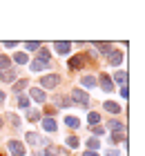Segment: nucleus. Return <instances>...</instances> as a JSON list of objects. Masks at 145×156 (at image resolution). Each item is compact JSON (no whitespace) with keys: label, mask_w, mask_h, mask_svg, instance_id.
I'll return each instance as SVG.
<instances>
[{"label":"nucleus","mask_w":145,"mask_h":156,"mask_svg":"<svg viewBox=\"0 0 145 156\" xmlns=\"http://www.w3.org/2000/svg\"><path fill=\"white\" fill-rule=\"evenodd\" d=\"M25 140H27L29 145H40V143H42V145H49V140H47V138H42L40 134H36V132H27Z\"/></svg>","instance_id":"0eeeda50"},{"label":"nucleus","mask_w":145,"mask_h":156,"mask_svg":"<svg viewBox=\"0 0 145 156\" xmlns=\"http://www.w3.org/2000/svg\"><path fill=\"white\" fill-rule=\"evenodd\" d=\"M7 120H9V123H11V127H16V129L20 127V118H18L16 114H9V116H7Z\"/></svg>","instance_id":"2f4dec72"},{"label":"nucleus","mask_w":145,"mask_h":156,"mask_svg":"<svg viewBox=\"0 0 145 156\" xmlns=\"http://www.w3.org/2000/svg\"><path fill=\"white\" fill-rule=\"evenodd\" d=\"M36 54H38V58H36V60L49 62V51H47V47H40V49H36Z\"/></svg>","instance_id":"393cba45"},{"label":"nucleus","mask_w":145,"mask_h":156,"mask_svg":"<svg viewBox=\"0 0 145 156\" xmlns=\"http://www.w3.org/2000/svg\"><path fill=\"white\" fill-rule=\"evenodd\" d=\"M0 156H2V154H0Z\"/></svg>","instance_id":"ea45409f"},{"label":"nucleus","mask_w":145,"mask_h":156,"mask_svg":"<svg viewBox=\"0 0 145 156\" xmlns=\"http://www.w3.org/2000/svg\"><path fill=\"white\" fill-rule=\"evenodd\" d=\"M58 152H60L58 147H54V145H47L45 150H42V154H40V156H56Z\"/></svg>","instance_id":"c85d7f7f"},{"label":"nucleus","mask_w":145,"mask_h":156,"mask_svg":"<svg viewBox=\"0 0 145 156\" xmlns=\"http://www.w3.org/2000/svg\"><path fill=\"white\" fill-rule=\"evenodd\" d=\"M60 85V76L58 74H47L40 78V87H47V89H56Z\"/></svg>","instance_id":"f03ea898"},{"label":"nucleus","mask_w":145,"mask_h":156,"mask_svg":"<svg viewBox=\"0 0 145 156\" xmlns=\"http://www.w3.org/2000/svg\"><path fill=\"white\" fill-rule=\"evenodd\" d=\"M54 49H56L58 54L67 56V54H69V49H71V42H67V40H56V42H54Z\"/></svg>","instance_id":"f8f14e48"},{"label":"nucleus","mask_w":145,"mask_h":156,"mask_svg":"<svg viewBox=\"0 0 145 156\" xmlns=\"http://www.w3.org/2000/svg\"><path fill=\"white\" fill-rule=\"evenodd\" d=\"M83 65H85V56L83 54H76V56H71V58L67 60V69H71V72L83 69Z\"/></svg>","instance_id":"7ed1b4c3"},{"label":"nucleus","mask_w":145,"mask_h":156,"mask_svg":"<svg viewBox=\"0 0 145 156\" xmlns=\"http://www.w3.org/2000/svg\"><path fill=\"white\" fill-rule=\"evenodd\" d=\"M42 45H40V42H36V40H27L25 42V49H27V51H36V49H40Z\"/></svg>","instance_id":"c756f323"},{"label":"nucleus","mask_w":145,"mask_h":156,"mask_svg":"<svg viewBox=\"0 0 145 156\" xmlns=\"http://www.w3.org/2000/svg\"><path fill=\"white\" fill-rule=\"evenodd\" d=\"M65 125H67L69 129H78V127H81V120H78L76 116H67L65 118Z\"/></svg>","instance_id":"4be33fe9"},{"label":"nucleus","mask_w":145,"mask_h":156,"mask_svg":"<svg viewBox=\"0 0 145 156\" xmlns=\"http://www.w3.org/2000/svg\"><path fill=\"white\" fill-rule=\"evenodd\" d=\"M56 105H58L60 109L71 107V98H69V96H58V98H56Z\"/></svg>","instance_id":"412c9836"},{"label":"nucleus","mask_w":145,"mask_h":156,"mask_svg":"<svg viewBox=\"0 0 145 156\" xmlns=\"http://www.w3.org/2000/svg\"><path fill=\"white\" fill-rule=\"evenodd\" d=\"M87 123H89V127H96L100 123V114L98 112H89V114H87Z\"/></svg>","instance_id":"6ab92c4d"},{"label":"nucleus","mask_w":145,"mask_h":156,"mask_svg":"<svg viewBox=\"0 0 145 156\" xmlns=\"http://www.w3.org/2000/svg\"><path fill=\"white\" fill-rule=\"evenodd\" d=\"M25 87H29V78H20V80L11 83V91H13V94H23Z\"/></svg>","instance_id":"9b49d317"},{"label":"nucleus","mask_w":145,"mask_h":156,"mask_svg":"<svg viewBox=\"0 0 145 156\" xmlns=\"http://www.w3.org/2000/svg\"><path fill=\"white\" fill-rule=\"evenodd\" d=\"M94 47H96L103 56H107V54H110L112 49H114V47H112V42H94Z\"/></svg>","instance_id":"dca6fc26"},{"label":"nucleus","mask_w":145,"mask_h":156,"mask_svg":"<svg viewBox=\"0 0 145 156\" xmlns=\"http://www.w3.org/2000/svg\"><path fill=\"white\" fill-rule=\"evenodd\" d=\"M13 60H16L18 65H25V62H29V56L25 51H16V54H13Z\"/></svg>","instance_id":"a878e982"},{"label":"nucleus","mask_w":145,"mask_h":156,"mask_svg":"<svg viewBox=\"0 0 145 156\" xmlns=\"http://www.w3.org/2000/svg\"><path fill=\"white\" fill-rule=\"evenodd\" d=\"M92 132H94V136L98 138V136H103V134H105V127L103 125H96V127H92Z\"/></svg>","instance_id":"473e14b6"},{"label":"nucleus","mask_w":145,"mask_h":156,"mask_svg":"<svg viewBox=\"0 0 145 156\" xmlns=\"http://www.w3.org/2000/svg\"><path fill=\"white\" fill-rule=\"evenodd\" d=\"M98 147H100V140H98L96 136H92V138H87V150H89V152H96V150H98Z\"/></svg>","instance_id":"b1692460"},{"label":"nucleus","mask_w":145,"mask_h":156,"mask_svg":"<svg viewBox=\"0 0 145 156\" xmlns=\"http://www.w3.org/2000/svg\"><path fill=\"white\" fill-rule=\"evenodd\" d=\"M65 145H67L69 150H76V147L81 145V140H78L76 136H67V138H65Z\"/></svg>","instance_id":"cd10ccee"},{"label":"nucleus","mask_w":145,"mask_h":156,"mask_svg":"<svg viewBox=\"0 0 145 156\" xmlns=\"http://www.w3.org/2000/svg\"><path fill=\"white\" fill-rule=\"evenodd\" d=\"M40 125H42V129H45L47 134H54V132L58 129V125H56V120H54V118H47V116H45V118H42V123H40Z\"/></svg>","instance_id":"ddd939ff"},{"label":"nucleus","mask_w":145,"mask_h":156,"mask_svg":"<svg viewBox=\"0 0 145 156\" xmlns=\"http://www.w3.org/2000/svg\"><path fill=\"white\" fill-rule=\"evenodd\" d=\"M7 150H9L13 156H25V145L20 143V140H13V138H9V143H7Z\"/></svg>","instance_id":"20e7f679"},{"label":"nucleus","mask_w":145,"mask_h":156,"mask_svg":"<svg viewBox=\"0 0 145 156\" xmlns=\"http://www.w3.org/2000/svg\"><path fill=\"white\" fill-rule=\"evenodd\" d=\"M96 85H100V89L107 91V94H112V91H114V83H112V78L107 74H100V78H96Z\"/></svg>","instance_id":"423d86ee"},{"label":"nucleus","mask_w":145,"mask_h":156,"mask_svg":"<svg viewBox=\"0 0 145 156\" xmlns=\"http://www.w3.org/2000/svg\"><path fill=\"white\" fill-rule=\"evenodd\" d=\"M27 120H29V123H38V120H40V114H38L36 109L29 107V109H27Z\"/></svg>","instance_id":"bb28decb"},{"label":"nucleus","mask_w":145,"mask_h":156,"mask_svg":"<svg viewBox=\"0 0 145 156\" xmlns=\"http://www.w3.org/2000/svg\"><path fill=\"white\" fill-rule=\"evenodd\" d=\"M107 127H110L112 132H125V125H123L121 120H116V118H112V120H107Z\"/></svg>","instance_id":"f3484780"},{"label":"nucleus","mask_w":145,"mask_h":156,"mask_svg":"<svg viewBox=\"0 0 145 156\" xmlns=\"http://www.w3.org/2000/svg\"><path fill=\"white\" fill-rule=\"evenodd\" d=\"M107 62H110L112 67H118L123 62V51H118V49H112L110 54H107Z\"/></svg>","instance_id":"6e6552de"},{"label":"nucleus","mask_w":145,"mask_h":156,"mask_svg":"<svg viewBox=\"0 0 145 156\" xmlns=\"http://www.w3.org/2000/svg\"><path fill=\"white\" fill-rule=\"evenodd\" d=\"M81 85H83V87H87V89H94V87H96V78H94V76H83Z\"/></svg>","instance_id":"5701e85b"},{"label":"nucleus","mask_w":145,"mask_h":156,"mask_svg":"<svg viewBox=\"0 0 145 156\" xmlns=\"http://www.w3.org/2000/svg\"><path fill=\"white\" fill-rule=\"evenodd\" d=\"M83 156H100V154H98V152H89V150H85Z\"/></svg>","instance_id":"c9c22d12"},{"label":"nucleus","mask_w":145,"mask_h":156,"mask_svg":"<svg viewBox=\"0 0 145 156\" xmlns=\"http://www.w3.org/2000/svg\"><path fill=\"white\" fill-rule=\"evenodd\" d=\"M105 156H118V150H107Z\"/></svg>","instance_id":"f704fd0d"},{"label":"nucleus","mask_w":145,"mask_h":156,"mask_svg":"<svg viewBox=\"0 0 145 156\" xmlns=\"http://www.w3.org/2000/svg\"><path fill=\"white\" fill-rule=\"evenodd\" d=\"M16 76H18V69L16 67L0 69V80H2V83H16Z\"/></svg>","instance_id":"39448f33"},{"label":"nucleus","mask_w":145,"mask_h":156,"mask_svg":"<svg viewBox=\"0 0 145 156\" xmlns=\"http://www.w3.org/2000/svg\"><path fill=\"white\" fill-rule=\"evenodd\" d=\"M29 98H34L36 103H45V101H47L45 91H42L40 87H29Z\"/></svg>","instance_id":"1a4fd4ad"},{"label":"nucleus","mask_w":145,"mask_h":156,"mask_svg":"<svg viewBox=\"0 0 145 156\" xmlns=\"http://www.w3.org/2000/svg\"><path fill=\"white\" fill-rule=\"evenodd\" d=\"M5 98H7V96H5V91L0 89V105H5Z\"/></svg>","instance_id":"4c0bfd02"},{"label":"nucleus","mask_w":145,"mask_h":156,"mask_svg":"<svg viewBox=\"0 0 145 156\" xmlns=\"http://www.w3.org/2000/svg\"><path fill=\"white\" fill-rule=\"evenodd\" d=\"M103 107L110 112V114H118L121 112V105L118 103H114V101H107V103H103Z\"/></svg>","instance_id":"a211bd4d"},{"label":"nucleus","mask_w":145,"mask_h":156,"mask_svg":"<svg viewBox=\"0 0 145 156\" xmlns=\"http://www.w3.org/2000/svg\"><path fill=\"white\" fill-rule=\"evenodd\" d=\"M0 129H2V118H0Z\"/></svg>","instance_id":"58836bf2"},{"label":"nucleus","mask_w":145,"mask_h":156,"mask_svg":"<svg viewBox=\"0 0 145 156\" xmlns=\"http://www.w3.org/2000/svg\"><path fill=\"white\" fill-rule=\"evenodd\" d=\"M31 72H36V74H40V72H45V69L49 67V62H42V60H31Z\"/></svg>","instance_id":"2eb2a0df"},{"label":"nucleus","mask_w":145,"mask_h":156,"mask_svg":"<svg viewBox=\"0 0 145 156\" xmlns=\"http://www.w3.org/2000/svg\"><path fill=\"white\" fill-rule=\"evenodd\" d=\"M7 67H11V58L9 56H0V69H7Z\"/></svg>","instance_id":"7c9ffc66"},{"label":"nucleus","mask_w":145,"mask_h":156,"mask_svg":"<svg viewBox=\"0 0 145 156\" xmlns=\"http://www.w3.org/2000/svg\"><path fill=\"white\" fill-rule=\"evenodd\" d=\"M127 94H129L127 87H121V96H123V98H127Z\"/></svg>","instance_id":"e433bc0d"},{"label":"nucleus","mask_w":145,"mask_h":156,"mask_svg":"<svg viewBox=\"0 0 145 156\" xmlns=\"http://www.w3.org/2000/svg\"><path fill=\"white\" fill-rule=\"evenodd\" d=\"M69 98H71V105H78V107H83V109L89 107V96H87L83 89H78V87H76V89H71Z\"/></svg>","instance_id":"f257e3e1"},{"label":"nucleus","mask_w":145,"mask_h":156,"mask_svg":"<svg viewBox=\"0 0 145 156\" xmlns=\"http://www.w3.org/2000/svg\"><path fill=\"white\" fill-rule=\"evenodd\" d=\"M112 83L121 85V87H127V72H125V69H116V72H114V80H112Z\"/></svg>","instance_id":"9d476101"},{"label":"nucleus","mask_w":145,"mask_h":156,"mask_svg":"<svg viewBox=\"0 0 145 156\" xmlns=\"http://www.w3.org/2000/svg\"><path fill=\"white\" fill-rule=\"evenodd\" d=\"M16 103H18L20 109H29V105H31V103H29V96H27V94H18V101H16Z\"/></svg>","instance_id":"aec40b11"},{"label":"nucleus","mask_w":145,"mask_h":156,"mask_svg":"<svg viewBox=\"0 0 145 156\" xmlns=\"http://www.w3.org/2000/svg\"><path fill=\"white\" fill-rule=\"evenodd\" d=\"M5 47H7V49H13V47H16V40H7Z\"/></svg>","instance_id":"72a5a7b5"},{"label":"nucleus","mask_w":145,"mask_h":156,"mask_svg":"<svg viewBox=\"0 0 145 156\" xmlns=\"http://www.w3.org/2000/svg\"><path fill=\"white\" fill-rule=\"evenodd\" d=\"M127 136H125V132H112L110 134V143L112 145H118V143H125Z\"/></svg>","instance_id":"4468645a"}]
</instances>
